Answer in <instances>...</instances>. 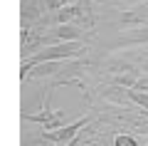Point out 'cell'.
Masks as SVG:
<instances>
[{
	"mask_svg": "<svg viewBox=\"0 0 148 146\" xmlns=\"http://www.w3.org/2000/svg\"><path fill=\"white\" fill-rule=\"evenodd\" d=\"M96 94H99L106 104H114V107H133L131 89H128V87H121V84L101 82L99 87H96Z\"/></svg>",
	"mask_w": 148,
	"mask_h": 146,
	"instance_id": "obj_3",
	"label": "cell"
},
{
	"mask_svg": "<svg viewBox=\"0 0 148 146\" xmlns=\"http://www.w3.org/2000/svg\"><path fill=\"white\" fill-rule=\"evenodd\" d=\"M22 146H59L47 136L45 129H25L22 134Z\"/></svg>",
	"mask_w": 148,
	"mask_h": 146,
	"instance_id": "obj_5",
	"label": "cell"
},
{
	"mask_svg": "<svg viewBox=\"0 0 148 146\" xmlns=\"http://www.w3.org/2000/svg\"><path fill=\"white\" fill-rule=\"evenodd\" d=\"M136 8H138V12H141V15H143V20L148 22V3H138Z\"/></svg>",
	"mask_w": 148,
	"mask_h": 146,
	"instance_id": "obj_10",
	"label": "cell"
},
{
	"mask_svg": "<svg viewBox=\"0 0 148 146\" xmlns=\"http://www.w3.org/2000/svg\"><path fill=\"white\" fill-rule=\"evenodd\" d=\"M123 55H126L143 74H148V47H143V50H126Z\"/></svg>",
	"mask_w": 148,
	"mask_h": 146,
	"instance_id": "obj_6",
	"label": "cell"
},
{
	"mask_svg": "<svg viewBox=\"0 0 148 146\" xmlns=\"http://www.w3.org/2000/svg\"><path fill=\"white\" fill-rule=\"evenodd\" d=\"M128 3H136V5H138V3H148V0H128Z\"/></svg>",
	"mask_w": 148,
	"mask_h": 146,
	"instance_id": "obj_11",
	"label": "cell"
},
{
	"mask_svg": "<svg viewBox=\"0 0 148 146\" xmlns=\"http://www.w3.org/2000/svg\"><path fill=\"white\" fill-rule=\"evenodd\" d=\"M146 45H148V22L136 25V27H126L116 37H111L109 42H104V47L109 52L126 50V47H146Z\"/></svg>",
	"mask_w": 148,
	"mask_h": 146,
	"instance_id": "obj_2",
	"label": "cell"
},
{
	"mask_svg": "<svg viewBox=\"0 0 148 146\" xmlns=\"http://www.w3.org/2000/svg\"><path fill=\"white\" fill-rule=\"evenodd\" d=\"M69 3H77V0H47V8L49 10H59V8L69 5Z\"/></svg>",
	"mask_w": 148,
	"mask_h": 146,
	"instance_id": "obj_9",
	"label": "cell"
},
{
	"mask_svg": "<svg viewBox=\"0 0 148 146\" xmlns=\"http://www.w3.org/2000/svg\"><path fill=\"white\" fill-rule=\"evenodd\" d=\"M20 10H22V15H20L22 27H32L35 22H40L45 17V12L49 8H47V0H22Z\"/></svg>",
	"mask_w": 148,
	"mask_h": 146,
	"instance_id": "obj_4",
	"label": "cell"
},
{
	"mask_svg": "<svg viewBox=\"0 0 148 146\" xmlns=\"http://www.w3.org/2000/svg\"><path fill=\"white\" fill-rule=\"evenodd\" d=\"M114 146H148L138 139L136 134H128V131H121V134L114 136Z\"/></svg>",
	"mask_w": 148,
	"mask_h": 146,
	"instance_id": "obj_7",
	"label": "cell"
},
{
	"mask_svg": "<svg viewBox=\"0 0 148 146\" xmlns=\"http://www.w3.org/2000/svg\"><path fill=\"white\" fill-rule=\"evenodd\" d=\"M22 121H27V124H37L40 129H45V131H52V129H62V126L72 124L74 116H72L69 109H49V107H45L42 111L22 114Z\"/></svg>",
	"mask_w": 148,
	"mask_h": 146,
	"instance_id": "obj_1",
	"label": "cell"
},
{
	"mask_svg": "<svg viewBox=\"0 0 148 146\" xmlns=\"http://www.w3.org/2000/svg\"><path fill=\"white\" fill-rule=\"evenodd\" d=\"M131 99L136 107H141V109L148 111V92H141V89H131Z\"/></svg>",
	"mask_w": 148,
	"mask_h": 146,
	"instance_id": "obj_8",
	"label": "cell"
}]
</instances>
